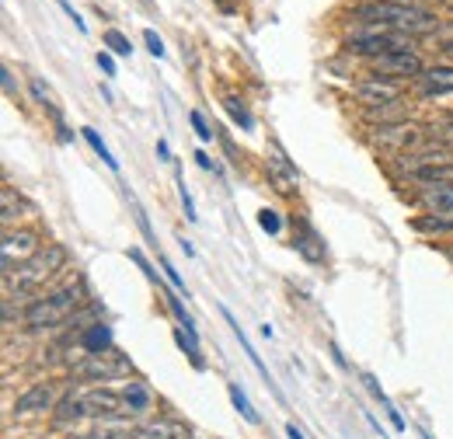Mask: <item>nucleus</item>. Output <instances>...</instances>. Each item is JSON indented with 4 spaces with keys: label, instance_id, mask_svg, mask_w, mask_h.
I'll return each mask as SVG.
<instances>
[{
    "label": "nucleus",
    "instance_id": "20",
    "mask_svg": "<svg viewBox=\"0 0 453 439\" xmlns=\"http://www.w3.org/2000/svg\"><path fill=\"white\" fill-rule=\"evenodd\" d=\"M122 397H126V408H129V415H143V412H150V390L143 384H129L122 390Z\"/></svg>",
    "mask_w": 453,
    "mask_h": 439
},
{
    "label": "nucleus",
    "instance_id": "30",
    "mask_svg": "<svg viewBox=\"0 0 453 439\" xmlns=\"http://www.w3.org/2000/svg\"><path fill=\"white\" fill-rule=\"evenodd\" d=\"M143 42H147V50H150V56H154V59H165V53H168V50H165V42H161V35H157L154 28H147V32H143Z\"/></svg>",
    "mask_w": 453,
    "mask_h": 439
},
{
    "label": "nucleus",
    "instance_id": "24",
    "mask_svg": "<svg viewBox=\"0 0 453 439\" xmlns=\"http://www.w3.org/2000/svg\"><path fill=\"white\" fill-rule=\"evenodd\" d=\"M174 342H178V349H181V352L192 359V366H196V370H203V366H206V363H203V356H199V345H196V338H192V335H185L181 328H174Z\"/></svg>",
    "mask_w": 453,
    "mask_h": 439
},
{
    "label": "nucleus",
    "instance_id": "6",
    "mask_svg": "<svg viewBox=\"0 0 453 439\" xmlns=\"http://www.w3.org/2000/svg\"><path fill=\"white\" fill-rule=\"evenodd\" d=\"M373 143L384 147V150H397V158H401V154H411V150H418L422 143H429V136H426L418 126L395 122V126H377V129H373Z\"/></svg>",
    "mask_w": 453,
    "mask_h": 439
},
{
    "label": "nucleus",
    "instance_id": "38",
    "mask_svg": "<svg viewBox=\"0 0 453 439\" xmlns=\"http://www.w3.org/2000/svg\"><path fill=\"white\" fill-rule=\"evenodd\" d=\"M196 161H199V167H206V171H210V167H213V161H210V158H206V154H203V150H196Z\"/></svg>",
    "mask_w": 453,
    "mask_h": 439
},
{
    "label": "nucleus",
    "instance_id": "33",
    "mask_svg": "<svg viewBox=\"0 0 453 439\" xmlns=\"http://www.w3.org/2000/svg\"><path fill=\"white\" fill-rule=\"evenodd\" d=\"M98 66L105 70V77H115V59H112V53H105V50H102V53H98Z\"/></svg>",
    "mask_w": 453,
    "mask_h": 439
},
{
    "label": "nucleus",
    "instance_id": "13",
    "mask_svg": "<svg viewBox=\"0 0 453 439\" xmlns=\"http://www.w3.org/2000/svg\"><path fill=\"white\" fill-rule=\"evenodd\" d=\"M415 84H418V95H422V98L453 95V66H426Z\"/></svg>",
    "mask_w": 453,
    "mask_h": 439
},
{
    "label": "nucleus",
    "instance_id": "15",
    "mask_svg": "<svg viewBox=\"0 0 453 439\" xmlns=\"http://www.w3.org/2000/svg\"><path fill=\"white\" fill-rule=\"evenodd\" d=\"M293 223L300 227L296 230V237H293V248L307 258V262H321L325 258V244H321V237H318V230L307 223V220H300V217H293Z\"/></svg>",
    "mask_w": 453,
    "mask_h": 439
},
{
    "label": "nucleus",
    "instance_id": "5",
    "mask_svg": "<svg viewBox=\"0 0 453 439\" xmlns=\"http://www.w3.org/2000/svg\"><path fill=\"white\" fill-rule=\"evenodd\" d=\"M133 366L126 356H119L115 349L109 352H95V356H84L81 363L70 366V381H84V384H112L119 377H129Z\"/></svg>",
    "mask_w": 453,
    "mask_h": 439
},
{
    "label": "nucleus",
    "instance_id": "28",
    "mask_svg": "<svg viewBox=\"0 0 453 439\" xmlns=\"http://www.w3.org/2000/svg\"><path fill=\"white\" fill-rule=\"evenodd\" d=\"M258 227H262L265 234H280V230H283V217H280L276 210H269V206H265V210L258 213Z\"/></svg>",
    "mask_w": 453,
    "mask_h": 439
},
{
    "label": "nucleus",
    "instance_id": "8",
    "mask_svg": "<svg viewBox=\"0 0 453 439\" xmlns=\"http://www.w3.org/2000/svg\"><path fill=\"white\" fill-rule=\"evenodd\" d=\"M356 95L363 102V109H373V105H401L404 102V88L401 81H391V77H366L356 84Z\"/></svg>",
    "mask_w": 453,
    "mask_h": 439
},
{
    "label": "nucleus",
    "instance_id": "25",
    "mask_svg": "<svg viewBox=\"0 0 453 439\" xmlns=\"http://www.w3.org/2000/svg\"><path fill=\"white\" fill-rule=\"evenodd\" d=\"M165 300H168L171 314H174V318H178V325H181V328H185V335H192V338H196V321H192V314H188V311H185V304H181V300H178V297H174V293H165Z\"/></svg>",
    "mask_w": 453,
    "mask_h": 439
},
{
    "label": "nucleus",
    "instance_id": "19",
    "mask_svg": "<svg viewBox=\"0 0 453 439\" xmlns=\"http://www.w3.org/2000/svg\"><path fill=\"white\" fill-rule=\"evenodd\" d=\"M418 203H422L429 213H443V210H453V185H443V189H426V192H418Z\"/></svg>",
    "mask_w": 453,
    "mask_h": 439
},
{
    "label": "nucleus",
    "instance_id": "10",
    "mask_svg": "<svg viewBox=\"0 0 453 439\" xmlns=\"http://www.w3.org/2000/svg\"><path fill=\"white\" fill-rule=\"evenodd\" d=\"M373 73L377 77H391V81H418L422 77V59L418 53H391V56H377L370 59Z\"/></svg>",
    "mask_w": 453,
    "mask_h": 439
},
{
    "label": "nucleus",
    "instance_id": "16",
    "mask_svg": "<svg viewBox=\"0 0 453 439\" xmlns=\"http://www.w3.org/2000/svg\"><path fill=\"white\" fill-rule=\"evenodd\" d=\"M77 345H81L88 356L109 352V349H112V328H109L105 321H98V325H91V328H84L77 335Z\"/></svg>",
    "mask_w": 453,
    "mask_h": 439
},
{
    "label": "nucleus",
    "instance_id": "22",
    "mask_svg": "<svg viewBox=\"0 0 453 439\" xmlns=\"http://www.w3.org/2000/svg\"><path fill=\"white\" fill-rule=\"evenodd\" d=\"M224 109H226V115H230V119L241 126V129H255V119H251V112H248V105H244L237 95H226Z\"/></svg>",
    "mask_w": 453,
    "mask_h": 439
},
{
    "label": "nucleus",
    "instance_id": "4",
    "mask_svg": "<svg viewBox=\"0 0 453 439\" xmlns=\"http://www.w3.org/2000/svg\"><path fill=\"white\" fill-rule=\"evenodd\" d=\"M342 50L352 56H366V59L391 53H415V35L397 32V28H380V25H363L359 32H352L342 42Z\"/></svg>",
    "mask_w": 453,
    "mask_h": 439
},
{
    "label": "nucleus",
    "instance_id": "27",
    "mask_svg": "<svg viewBox=\"0 0 453 439\" xmlns=\"http://www.w3.org/2000/svg\"><path fill=\"white\" fill-rule=\"evenodd\" d=\"M178 199H181V210H185V220H188V223H196V220H199V213H196L192 192L185 189V178H181V174H178Z\"/></svg>",
    "mask_w": 453,
    "mask_h": 439
},
{
    "label": "nucleus",
    "instance_id": "21",
    "mask_svg": "<svg viewBox=\"0 0 453 439\" xmlns=\"http://www.w3.org/2000/svg\"><path fill=\"white\" fill-rule=\"evenodd\" d=\"M226 394H230V401H234V408L244 415V422H251V426H258L262 419H258V412L251 408V401H248V394L241 390V384H226Z\"/></svg>",
    "mask_w": 453,
    "mask_h": 439
},
{
    "label": "nucleus",
    "instance_id": "34",
    "mask_svg": "<svg viewBox=\"0 0 453 439\" xmlns=\"http://www.w3.org/2000/svg\"><path fill=\"white\" fill-rule=\"evenodd\" d=\"M436 136H440L443 143H447V140H453V119H447V122L440 126V133H436ZM436 136H429V140H436Z\"/></svg>",
    "mask_w": 453,
    "mask_h": 439
},
{
    "label": "nucleus",
    "instance_id": "7",
    "mask_svg": "<svg viewBox=\"0 0 453 439\" xmlns=\"http://www.w3.org/2000/svg\"><path fill=\"white\" fill-rule=\"evenodd\" d=\"M42 244H39V234L35 230H14V227H7L4 230V244H0V255H4V275L14 273L21 262H28L35 251H39Z\"/></svg>",
    "mask_w": 453,
    "mask_h": 439
},
{
    "label": "nucleus",
    "instance_id": "9",
    "mask_svg": "<svg viewBox=\"0 0 453 439\" xmlns=\"http://www.w3.org/2000/svg\"><path fill=\"white\" fill-rule=\"evenodd\" d=\"M81 401H84V419H119V415H129L126 397L109 390V387H91V390L81 394Z\"/></svg>",
    "mask_w": 453,
    "mask_h": 439
},
{
    "label": "nucleus",
    "instance_id": "17",
    "mask_svg": "<svg viewBox=\"0 0 453 439\" xmlns=\"http://www.w3.org/2000/svg\"><path fill=\"white\" fill-rule=\"evenodd\" d=\"M81 419H84V401H81V394L59 397V404L53 408V422H57V426H70V422H81Z\"/></svg>",
    "mask_w": 453,
    "mask_h": 439
},
{
    "label": "nucleus",
    "instance_id": "1",
    "mask_svg": "<svg viewBox=\"0 0 453 439\" xmlns=\"http://www.w3.org/2000/svg\"><path fill=\"white\" fill-rule=\"evenodd\" d=\"M349 21H356L359 28L363 25H380V28H397V32H408V35H429L440 18L429 14L426 7L418 4H401V0H366V4H356L349 11Z\"/></svg>",
    "mask_w": 453,
    "mask_h": 439
},
{
    "label": "nucleus",
    "instance_id": "35",
    "mask_svg": "<svg viewBox=\"0 0 453 439\" xmlns=\"http://www.w3.org/2000/svg\"><path fill=\"white\" fill-rule=\"evenodd\" d=\"M4 91L11 95V98H18V91H14V77H11V70L4 66Z\"/></svg>",
    "mask_w": 453,
    "mask_h": 439
},
{
    "label": "nucleus",
    "instance_id": "23",
    "mask_svg": "<svg viewBox=\"0 0 453 439\" xmlns=\"http://www.w3.org/2000/svg\"><path fill=\"white\" fill-rule=\"evenodd\" d=\"M81 136H84V140L91 143V150H95V154H98V158H102L105 165L112 167V171H119V161H115V158H112V150L105 147V140H102V136H98V133H95L91 126H84V129H81Z\"/></svg>",
    "mask_w": 453,
    "mask_h": 439
},
{
    "label": "nucleus",
    "instance_id": "3",
    "mask_svg": "<svg viewBox=\"0 0 453 439\" xmlns=\"http://www.w3.org/2000/svg\"><path fill=\"white\" fill-rule=\"evenodd\" d=\"M63 266H66V248H63V244H46V248H39L28 262H21L14 273L4 275L7 293H14V289H18V297H28V293L42 289V286H46V282H50Z\"/></svg>",
    "mask_w": 453,
    "mask_h": 439
},
{
    "label": "nucleus",
    "instance_id": "31",
    "mask_svg": "<svg viewBox=\"0 0 453 439\" xmlns=\"http://www.w3.org/2000/svg\"><path fill=\"white\" fill-rule=\"evenodd\" d=\"M129 258H133V262H136V266L143 269V275H147L150 282H157V286H161V275H157V273H154V269H150V262L143 258V251H136V248H129Z\"/></svg>",
    "mask_w": 453,
    "mask_h": 439
},
{
    "label": "nucleus",
    "instance_id": "36",
    "mask_svg": "<svg viewBox=\"0 0 453 439\" xmlns=\"http://www.w3.org/2000/svg\"><path fill=\"white\" fill-rule=\"evenodd\" d=\"M157 158H161V161H171V150L165 140H157Z\"/></svg>",
    "mask_w": 453,
    "mask_h": 439
},
{
    "label": "nucleus",
    "instance_id": "11",
    "mask_svg": "<svg viewBox=\"0 0 453 439\" xmlns=\"http://www.w3.org/2000/svg\"><path fill=\"white\" fill-rule=\"evenodd\" d=\"M133 439H192V429L178 419H147L136 429H129Z\"/></svg>",
    "mask_w": 453,
    "mask_h": 439
},
{
    "label": "nucleus",
    "instance_id": "29",
    "mask_svg": "<svg viewBox=\"0 0 453 439\" xmlns=\"http://www.w3.org/2000/svg\"><path fill=\"white\" fill-rule=\"evenodd\" d=\"M188 122H192V129H196V136L203 140V143H210L217 133L206 126V119H203V112H188Z\"/></svg>",
    "mask_w": 453,
    "mask_h": 439
},
{
    "label": "nucleus",
    "instance_id": "32",
    "mask_svg": "<svg viewBox=\"0 0 453 439\" xmlns=\"http://www.w3.org/2000/svg\"><path fill=\"white\" fill-rule=\"evenodd\" d=\"M161 269H165V273H168L171 286H174V289H178V293H185V297H188V289H185V279H181V275L174 273V266H171L168 258H161Z\"/></svg>",
    "mask_w": 453,
    "mask_h": 439
},
{
    "label": "nucleus",
    "instance_id": "14",
    "mask_svg": "<svg viewBox=\"0 0 453 439\" xmlns=\"http://www.w3.org/2000/svg\"><path fill=\"white\" fill-rule=\"evenodd\" d=\"M265 174H269V181H273V189H276L280 196H293L296 185H300L296 167L289 165L283 154H269V158H265Z\"/></svg>",
    "mask_w": 453,
    "mask_h": 439
},
{
    "label": "nucleus",
    "instance_id": "2",
    "mask_svg": "<svg viewBox=\"0 0 453 439\" xmlns=\"http://www.w3.org/2000/svg\"><path fill=\"white\" fill-rule=\"evenodd\" d=\"M81 307H84V286L77 282V286H63V289H53L46 297L28 300L21 321L28 331H53L63 328Z\"/></svg>",
    "mask_w": 453,
    "mask_h": 439
},
{
    "label": "nucleus",
    "instance_id": "40",
    "mask_svg": "<svg viewBox=\"0 0 453 439\" xmlns=\"http://www.w3.org/2000/svg\"><path fill=\"white\" fill-rule=\"evenodd\" d=\"M401 4H411V0H401Z\"/></svg>",
    "mask_w": 453,
    "mask_h": 439
},
{
    "label": "nucleus",
    "instance_id": "37",
    "mask_svg": "<svg viewBox=\"0 0 453 439\" xmlns=\"http://www.w3.org/2000/svg\"><path fill=\"white\" fill-rule=\"evenodd\" d=\"M70 439H115V433H88V436H70Z\"/></svg>",
    "mask_w": 453,
    "mask_h": 439
},
{
    "label": "nucleus",
    "instance_id": "12",
    "mask_svg": "<svg viewBox=\"0 0 453 439\" xmlns=\"http://www.w3.org/2000/svg\"><path fill=\"white\" fill-rule=\"evenodd\" d=\"M57 404V384H35L14 401V412L18 415H39V412H53Z\"/></svg>",
    "mask_w": 453,
    "mask_h": 439
},
{
    "label": "nucleus",
    "instance_id": "18",
    "mask_svg": "<svg viewBox=\"0 0 453 439\" xmlns=\"http://www.w3.org/2000/svg\"><path fill=\"white\" fill-rule=\"evenodd\" d=\"M411 227H415V230H422V234H453V210L415 217L411 220Z\"/></svg>",
    "mask_w": 453,
    "mask_h": 439
},
{
    "label": "nucleus",
    "instance_id": "39",
    "mask_svg": "<svg viewBox=\"0 0 453 439\" xmlns=\"http://www.w3.org/2000/svg\"><path fill=\"white\" fill-rule=\"evenodd\" d=\"M286 436H289V439H303V433H300V429L289 422V426H286Z\"/></svg>",
    "mask_w": 453,
    "mask_h": 439
},
{
    "label": "nucleus",
    "instance_id": "26",
    "mask_svg": "<svg viewBox=\"0 0 453 439\" xmlns=\"http://www.w3.org/2000/svg\"><path fill=\"white\" fill-rule=\"evenodd\" d=\"M102 42H105V50H112V56H129V53H133V42H129L122 32H115V28H109V32H105V39H102Z\"/></svg>",
    "mask_w": 453,
    "mask_h": 439
}]
</instances>
